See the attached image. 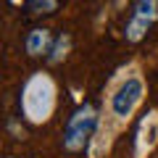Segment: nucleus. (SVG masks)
<instances>
[{
    "instance_id": "nucleus-1",
    "label": "nucleus",
    "mask_w": 158,
    "mask_h": 158,
    "mask_svg": "<svg viewBox=\"0 0 158 158\" xmlns=\"http://www.w3.org/2000/svg\"><path fill=\"white\" fill-rule=\"evenodd\" d=\"M145 98H148V82L142 77V69L137 63L121 66L103 92L100 118H98V129L87 145V156L100 158L103 153L111 150V145L121 135V129L129 127V121L140 111Z\"/></svg>"
},
{
    "instance_id": "nucleus-2",
    "label": "nucleus",
    "mask_w": 158,
    "mask_h": 158,
    "mask_svg": "<svg viewBox=\"0 0 158 158\" xmlns=\"http://www.w3.org/2000/svg\"><path fill=\"white\" fill-rule=\"evenodd\" d=\"M58 106V85L56 79L48 71H34L27 77L21 87V95H19V111L21 118L27 124H45L50 121V116L56 113Z\"/></svg>"
},
{
    "instance_id": "nucleus-3",
    "label": "nucleus",
    "mask_w": 158,
    "mask_h": 158,
    "mask_svg": "<svg viewBox=\"0 0 158 158\" xmlns=\"http://www.w3.org/2000/svg\"><path fill=\"white\" fill-rule=\"evenodd\" d=\"M98 118H100V111L92 103L79 106L66 121V129H63V150H69V153L85 150L90 145L95 129H98Z\"/></svg>"
},
{
    "instance_id": "nucleus-4",
    "label": "nucleus",
    "mask_w": 158,
    "mask_h": 158,
    "mask_svg": "<svg viewBox=\"0 0 158 158\" xmlns=\"http://www.w3.org/2000/svg\"><path fill=\"white\" fill-rule=\"evenodd\" d=\"M158 21V0H135L132 16L124 24V40L137 45L148 34V29Z\"/></svg>"
},
{
    "instance_id": "nucleus-5",
    "label": "nucleus",
    "mask_w": 158,
    "mask_h": 158,
    "mask_svg": "<svg viewBox=\"0 0 158 158\" xmlns=\"http://www.w3.org/2000/svg\"><path fill=\"white\" fill-rule=\"evenodd\" d=\"M158 148V108H150L140 118L135 129V145H132V158H148Z\"/></svg>"
},
{
    "instance_id": "nucleus-6",
    "label": "nucleus",
    "mask_w": 158,
    "mask_h": 158,
    "mask_svg": "<svg viewBox=\"0 0 158 158\" xmlns=\"http://www.w3.org/2000/svg\"><path fill=\"white\" fill-rule=\"evenodd\" d=\"M53 42H56V40H53L50 29H45V27H34L32 32L27 34V40H24V50H27L29 58H42V56L48 58V53H50Z\"/></svg>"
},
{
    "instance_id": "nucleus-7",
    "label": "nucleus",
    "mask_w": 158,
    "mask_h": 158,
    "mask_svg": "<svg viewBox=\"0 0 158 158\" xmlns=\"http://www.w3.org/2000/svg\"><path fill=\"white\" fill-rule=\"evenodd\" d=\"M69 53H71V37L63 32V34H58L56 42H53L50 53H48V63H50V66H58V63H63L69 58Z\"/></svg>"
},
{
    "instance_id": "nucleus-8",
    "label": "nucleus",
    "mask_w": 158,
    "mask_h": 158,
    "mask_svg": "<svg viewBox=\"0 0 158 158\" xmlns=\"http://www.w3.org/2000/svg\"><path fill=\"white\" fill-rule=\"evenodd\" d=\"M27 8L34 16H48L58 11V0H27Z\"/></svg>"
},
{
    "instance_id": "nucleus-9",
    "label": "nucleus",
    "mask_w": 158,
    "mask_h": 158,
    "mask_svg": "<svg viewBox=\"0 0 158 158\" xmlns=\"http://www.w3.org/2000/svg\"><path fill=\"white\" fill-rule=\"evenodd\" d=\"M8 132H11V135L16 137V140H24V137H27V132H24L21 127L16 124V121H8Z\"/></svg>"
},
{
    "instance_id": "nucleus-10",
    "label": "nucleus",
    "mask_w": 158,
    "mask_h": 158,
    "mask_svg": "<svg viewBox=\"0 0 158 158\" xmlns=\"http://www.w3.org/2000/svg\"><path fill=\"white\" fill-rule=\"evenodd\" d=\"M11 3H13V6H19V3H21V0H11Z\"/></svg>"
},
{
    "instance_id": "nucleus-11",
    "label": "nucleus",
    "mask_w": 158,
    "mask_h": 158,
    "mask_svg": "<svg viewBox=\"0 0 158 158\" xmlns=\"http://www.w3.org/2000/svg\"><path fill=\"white\" fill-rule=\"evenodd\" d=\"M8 158H16V156H8Z\"/></svg>"
}]
</instances>
